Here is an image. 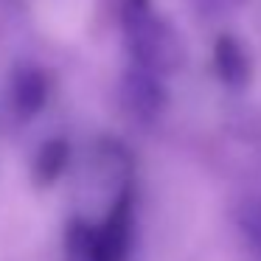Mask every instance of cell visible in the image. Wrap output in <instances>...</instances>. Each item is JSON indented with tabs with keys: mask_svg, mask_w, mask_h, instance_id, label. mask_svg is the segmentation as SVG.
I'll return each instance as SVG.
<instances>
[{
	"mask_svg": "<svg viewBox=\"0 0 261 261\" xmlns=\"http://www.w3.org/2000/svg\"><path fill=\"white\" fill-rule=\"evenodd\" d=\"M169 93H166L163 76L129 65L126 76L121 79V104L135 121H154L163 115Z\"/></svg>",
	"mask_w": 261,
	"mask_h": 261,
	"instance_id": "cell-3",
	"label": "cell"
},
{
	"mask_svg": "<svg viewBox=\"0 0 261 261\" xmlns=\"http://www.w3.org/2000/svg\"><path fill=\"white\" fill-rule=\"evenodd\" d=\"M214 70L227 87H247L255 70L250 48L233 34H219L214 45Z\"/></svg>",
	"mask_w": 261,
	"mask_h": 261,
	"instance_id": "cell-5",
	"label": "cell"
},
{
	"mask_svg": "<svg viewBox=\"0 0 261 261\" xmlns=\"http://www.w3.org/2000/svg\"><path fill=\"white\" fill-rule=\"evenodd\" d=\"M135 233L132 191L118 194L110 214L101 222H87L82 216L70 219L65 227V258L68 261H126Z\"/></svg>",
	"mask_w": 261,
	"mask_h": 261,
	"instance_id": "cell-1",
	"label": "cell"
},
{
	"mask_svg": "<svg viewBox=\"0 0 261 261\" xmlns=\"http://www.w3.org/2000/svg\"><path fill=\"white\" fill-rule=\"evenodd\" d=\"M236 227L255 261H261V197H244L236 205Z\"/></svg>",
	"mask_w": 261,
	"mask_h": 261,
	"instance_id": "cell-7",
	"label": "cell"
},
{
	"mask_svg": "<svg viewBox=\"0 0 261 261\" xmlns=\"http://www.w3.org/2000/svg\"><path fill=\"white\" fill-rule=\"evenodd\" d=\"M12 104L17 110V115H37L42 107L48 104L51 98V79L42 68L31 62H23L14 68V76H12Z\"/></svg>",
	"mask_w": 261,
	"mask_h": 261,
	"instance_id": "cell-4",
	"label": "cell"
},
{
	"mask_svg": "<svg viewBox=\"0 0 261 261\" xmlns=\"http://www.w3.org/2000/svg\"><path fill=\"white\" fill-rule=\"evenodd\" d=\"M191 9L197 12V17L202 20H222L227 14L239 12L247 0H188Z\"/></svg>",
	"mask_w": 261,
	"mask_h": 261,
	"instance_id": "cell-8",
	"label": "cell"
},
{
	"mask_svg": "<svg viewBox=\"0 0 261 261\" xmlns=\"http://www.w3.org/2000/svg\"><path fill=\"white\" fill-rule=\"evenodd\" d=\"M68 160H70V143L65 138H51L31 163V180L40 188L54 186L62 177V171L68 169Z\"/></svg>",
	"mask_w": 261,
	"mask_h": 261,
	"instance_id": "cell-6",
	"label": "cell"
},
{
	"mask_svg": "<svg viewBox=\"0 0 261 261\" xmlns=\"http://www.w3.org/2000/svg\"><path fill=\"white\" fill-rule=\"evenodd\" d=\"M124 42L132 65L163 79L186 65V40L163 14H154L149 6L124 9Z\"/></svg>",
	"mask_w": 261,
	"mask_h": 261,
	"instance_id": "cell-2",
	"label": "cell"
}]
</instances>
